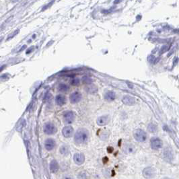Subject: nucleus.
Here are the masks:
<instances>
[{"mask_svg":"<svg viewBox=\"0 0 179 179\" xmlns=\"http://www.w3.org/2000/svg\"><path fill=\"white\" fill-rule=\"evenodd\" d=\"M58 90L61 92H65L69 90V86L65 84H60L58 86Z\"/></svg>","mask_w":179,"mask_h":179,"instance_id":"17","label":"nucleus"},{"mask_svg":"<svg viewBox=\"0 0 179 179\" xmlns=\"http://www.w3.org/2000/svg\"><path fill=\"white\" fill-rule=\"evenodd\" d=\"M73 128L72 127V126H65V127L63 129V135L66 138H69L72 137V135L73 134Z\"/></svg>","mask_w":179,"mask_h":179,"instance_id":"11","label":"nucleus"},{"mask_svg":"<svg viewBox=\"0 0 179 179\" xmlns=\"http://www.w3.org/2000/svg\"><path fill=\"white\" fill-rule=\"evenodd\" d=\"M51 97V95L49 94V93H47V94H46L45 97H44V100H49V98Z\"/></svg>","mask_w":179,"mask_h":179,"instance_id":"23","label":"nucleus"},{"mask_svg":"<svg viewBox=\"0 0 179 179\" xmlns=\"http://www.w3.org/2000/svg\"><path fill=\"white\" fill-rule=\"evenodd\" d=\"M69 100L70 102L72 104H76L78 103L80 100H82V94L81 93L78 92H75L73 93H72V94L69 96Z\"/></svg>","mask_w":179,"mask_h":179,"instance_id":"7","label":"nucleus"},{"mask_svg":"<svg viewBox=\"0 0 179 179\" xmlns=\"http://www.w3.org/2000/svg\"><path fill=\"white\" fill-rule=\"evenodd\" d=\"M43 129L44 133L48 135H54L57 131V129L55 127V125L52 123H47L44 125Z\"/></svg>","mask_w":179,"mask_h":179,"instance_id":"3","label":"nucleus"},{"mask_svg":"<svg viewBox=\"0 0 179 179\" xmlns=\"http://www.w3.org/2000/svg\"><path fill=\"white\" fill-rule=\"evenodd\" d=\"M59 164L55 160H52L50 163V166H49V168H50V171L52 173H56L59 170Z\"/></svg>","mask_w":179,"mask_h":179,"instance_id":"15","label":"nucleus"},{"mask_svg":"<svg viewBox=\"0 0 179 179\" xmlns=\"http://www.w3.org/2000/svg\"><path fill=\"white\" fill-rule=\"evenodd\" d=\"M56 145V143L55 140L53 139H47L44 142V147L47 151H51L53 150Z\"/></svg>","mask_w":179,"mask_h":179,"instance_id":"10","label":"nucleus"},{"mask_svg":"<svg viewBox=\"0 0 179 179\" xmlns=\"http://www.w3.org/2000/svg\"><path fill=\"white\" fill-rule=\"evenodd\" d=\"M3 39H4V38H3V37H2V38H1V39H0V43H1V41H2V40H3Z\"/></svg>","mask_w":179,"mask_h":179,"instance_id":"28","label":"nucleus"},{"mask_svg":"<svg viewBox=\"0 0 179 179\" xmlns=\"http://www.w3.org/2000/svg\"><path fill=\"white\" fill-rule=\"evenodd\" d=\"M19 32H20V30L19 29H18V30H15L14 32H13L12 33V34H10L9 36H8V38H7V40H10V39H12L15 36H16L18 33H19Z\"/></svg>","mask_w":179,"mask_h":179,"instance_id":"22","label":"nucleus"},{"mask_svg":"<svg viewBox=\"0 0 179 179\" xmlns=\"http://www.w3.org/2000/svg\"><path fill=\"white\" fill-rule=\"evenodd\" d=\"M73 160L77 165H82L85 161V155L82 153H76L73 156Z\"/></svg>","mask_w":179,"mask_h":179,"instance_id":"8","label":"nucleus"},{"mask_svg":"<svg viewBox=\"0 0 179 179\" xmlns=\"http://www.w3.org/2000/svg\"><path fill=\"white\" fill-rule=\"evenodd\" d=\"M6 67V65H2L1 67H0V72H1L3 70H4V69H5V68Z\"/></svg>","mask_w":179,"mask_h":179,"instance_id":"25","label":"nucleus"},{"mask_svg":"<svg viewBox=\"0 0 179 179\" xmlns=\"http://www.w3.org/2000/svg\"><path fill=\"white\" fill-rule=\"evenodd\" d=\"M122 102L124 104L127 105V106H131V105H134L135 103V98L133 96H125L123 99H122Z\"/></svg>","mask_w":179,"mask_h":179,"instance_id":"12","label":"nucleus"},{"mask_svg":"<svg viewBox=\"0 0 179 179\" xmlns=\"http://www.w3.org/2000/svg\"><path fill=\"white\" fill-rule=\"evenodd\" d=\"M86 90L88 92L91 93V94H93V93H94V92L97 91V88H94V86H89L88 87H86Z\"/></svg>","mask_w":179,"mask_h":179,"instance_id":"20","label":"nucleus"},{"mask_svg":"<svg viewBox=\"0 0 179 179\" xmlns=\"http://www.w3.org/2000/svg\"><path fill=\"white\" fill-rule=\"evenodd\" d=\"M33 48H34V47H30L29 49H28V51H26V54H28V53H31L32 51V50H33Z\"/></svg>","mask_w":179,"mask_h":179,"instance_id":"24","label":"nucleus"},{"mask_svg":"<svg viewBox=\"0 0 179 179\" xmlns=\"http://www.w3.org/2000/svg\"><path fill=\"white\" fill-rule=\"evenodd\" d=\"M82 82L85 84H87V85H90V84L92 83V80L91 77H88V76H84L82 77Z\"/></svg>","mask_w":179,"mask_h":179,"instance_id":"19","label":"nucleus"},{"mask_svg":"<svg viewBox=\"0 0 179 179\" xmlns=\"http://www.w3.org/2000/svg\"><path fill=\"white\" fill-rule=\"evenodd\" d=\"M89 133L85 129H78L74 135V141L77 144H84L88 141Z\"/></svg>","mask_w":179,"mask_h":179,"instance_id":"1","label":"nucleus"},{"mask_svg":"<svg viewBox=\"0 0 179 179\" xmlns=\"http://www.w3.org/2000/svg\"><path fill=\"white\" fill-rule=\"evenodd\" d=\"M133 137L138 142H145L147 139V133L142 129H137L134 131Z\"/></svg>","mask_w":179,"mask_h":179,"instance_id":"2","label":"nucleus"},{"mask_svg":"<svg viewBox=\"0 0 179 179\" xmlns=\"http://www.w3.org/2000/svg\"><path fill=\"white\" fill-rule=\"evenodd\" d=\"M70 83H71L72 86H78L80 84V80L77 77H73L71 80Z\"/></svg>","mask_w":179,"mask_h":179,"instance_id":"21","label":"nucleus"},{"mask_svg":"<svg viewBox=\"0 0 179 179\" xmlns=\"http://www.w3.org/2000/svg\"><path fill=\"white\" fill-rule=\"evenodd\" d=\"M11 1H12V3H16V2H17V1H18L19 0H10Z\"/></svg>","mask_w":179,"mask_h":179,"instance_id":"27","label":"nucleus"},{"mask_svg":"<svg viewBox=\"0 0 179 179\" xmlns=\"http://www.w3.org/2000/svg\"><path fill=\"white\" fill-rule=\"evenodd\" d=\"M143 176L146 179H151L155 175V170L154 168L151 167L145 168L143 171Z\"/></svg>","mask_w":179,"mask_h":179,"instance_id":"6","label":"nucleus"},{"mask_svg":"<svg viewBox=\"0 0 179 179\" xmlns=\"http://www.w3.org/2000/svg\"><path fill=\"white\" fill-rule=\"evenodd\" d=\"M110 121V117L108 115H104L100 116L97 119L96 123L97 125L99 126H104L106 125Z\"/></svg>","mask_w":179,"mask_h":179,"instance_id":"9","label":"nucleus"},{"mask_svg":"<svg viewBox=\"0 0 179 179\" xmlns=\"http://www.w3.org/2000/svg\"><path fill=\"white\" fill-rule=\"evenodd\" d=\"M150 145L151 149L158 150L162 147V141L158 137H153L150 140Z\"/></svg>","mask_w":179,"mask_h":179,"instance_id":"4","label":"nucleus"},{"mask_svg":"<svg viewBox=\"0 0 179 179\" xmlns=\"http://www.w3.org/2000/svg\"><path fill=\"white\" fill-rule=\"evenodd\" d=\"M69 152V150L67 145H62L60 148V153L63 155H68Z\"/></svg>","mask_w":179,"mask_h":179,"instance_id":"18","label":"nucleus"},{"mask_svg":"<svg viewBox=\"0 0 179 179\" xmlns=\"http://www.w3.org/2000/svg\"><path fill=\"white\" fill-rule=\"evenodd\" d=\"M63 120L65 123H72L75 120V114H74V112L71 111L65 112L63 114Z\"/></svg>","mask_w":179,"mask_h":179,"instance_id":"5","label":"nucleus"},{"mask_svg":"<svg viewBox=\"0 0 179 179\" xmlns=\"http://www.w3.org/2000/svg\"><path fill=\"white\" fill-rule=\"evenodd\" d=\"M116 98L115 93L112 91H108L105 93L104 94V99L107 102H112L114 101Z\"/></svg>","mask_w":179,"mask_h":179,"instance_id":"14","label":"nucleus"},{"mask_svg":"<svg viewBox=\"0 0 179 179\" xmlns=\"http://www.w3.org/2000/svg\"><path fill=\"white\" fill-rule=\"evenodd\" d=\"M26 45H24V46H23L22 47L20 48V51H23V50H24V48H26Z\"/></svg>","mask_w":179,"mask_h":179,"instance_id":"26","label":"nucleus"},{"mask_svg":"<svg viewBox=\"0 0 179 179\" xmlns=\"http://www.w3.org/2000/svg\"><path fill=\"white\" fill-rule=\"evenodd\" d=\"M55 102L58 106H63L66 103V98L62 94H59L56 96Z\"/></svg>","mask_w":179,"mask_h":179,"instance_id":"13","label":"nucleus"},{"mask_svg":"<svg viewBox=\"0 0 179 179\" xmlns=\"http://www.w3.org/2000/svg\"><path fill=\"white\" fill-rule=\"evenodd\" d=\"M147 130L150 133H156L158 130V126L154 123H150L147 126Z\"/></svg>","mask_w":179,"mask_h":179,"instance_id":"16","label":"nucleus"}]
</instances>
